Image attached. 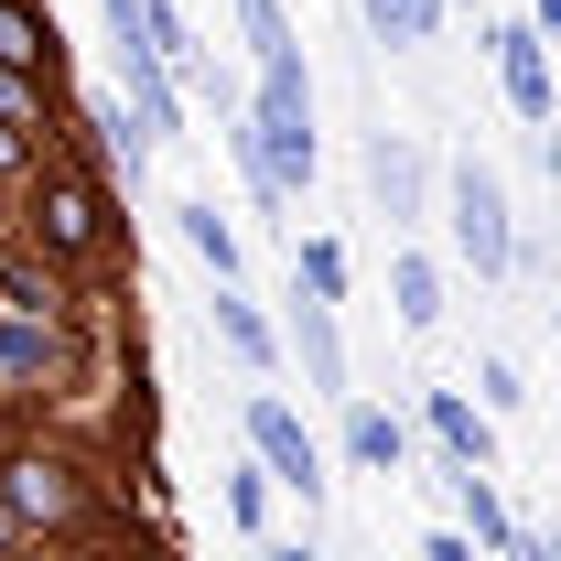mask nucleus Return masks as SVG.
<instances>
[{"label": "nucleus", "instance_id": "1", "mask_svg": "<svg viewBox=\"0 0 561 561\" xmlns=\"http://www.w3.org/2000/svg\"><path fill=\"white\" fill-rule=\"evenodd\" d=\"M443 216H454V249L476 260V280H507L518 238H507V184H496L486 162H454V184H443Z\"/></svg>", "mask_w": 561, "mask_h": 561}, {"label": "nucleus", "instance_id": "2", "mask_svg": "<svg viewBox=\"0 0 561 561\" xmlns=\"http://www.w3.org/2000/svg\"><path fill=\"white\" fill-rule=\"evenodd\" d=\"M249 443H260V476H280V486H302V507L324 496V465H313V432L280 411L271 389H249Z\"/></svg>", "mask_w": 561, "mask_h": 561}, {"label": "nucleus", "instance_id": "3", "mask_svg": "<svg viewBox=\"0 0 561 561\" xmlns=\"http://www.w3.org/2000/svg\"><path fill=\"white\" fill-rule=\"evenodd\" d=\"M0 507H11V529H66L87 496H76V476H66V465L22 454V465H0Z\"/></svg>", "mask_w": 561, "mask_h": 561}, {"label": "nucleus", "instance_id": "4", "mask_svg": "<svg viewBox=\"0 0 561 561\" xmlns=\"http://www.w3.org/2000/svg\"><path fill=\"white\" fill-rule=\"evenodd\" d=\"M496 87H507L518 119H551V66H540V33H529V22L496 33Z\"/></svg>", "mask_w": 561, "mask_h": 561}, {"label": "nucleus", "instance_id": "5", "mask_svg": "<svg viewBox=\"0 0 561 561\" xmlns=\"http://www.w3.org/2000/svg\"><path fill=\"white\" fill-rule=\"evenodd\" d=\"M44 238H55V260H87L98 249V195L76 173H44Z\"/></svg>", "mask_w": 561, "mask_h": 561}, {"label": "nucleus", "instance_id": "6", "mask_svg": "<svg viewBox=\"0 0 561 561\" xmlns=\"http://www.w3.org/2000/svg\"><path fill=\"white\" fill-rule=\"evenodd\" d=\"M119 76H130V130H140V140H173V130H184V108H173V76L151 66L140 44H119Z\"/></svg>", "mask_w": 561, "mask_h": 561}, {"label": "nucleus", "instance_id": "7", "mask_svg": "<svg viewBox=\"0 0 561 561\" xmlns=\"http://www.w3.org/2000/svg\"><path fill=\"white\" fill-rule=\"evenodd\" d=\"M55 367H66V335H55V324L0 313V389H33V378H55Z\"/></svg>", "mask_w": 561, "mask_h": 561}, {"label": "nucleus", "instance_id": "8", "mask_svg": "<svg viewBox=\"0 0 561 561\" xmlns=\"http://www.w3.org/2000/svg\"><path fill=\"white\" fill-rule=\"evenodd\" d=\"M432 432H443V454H454L465 476H486V465H496V432L465 411V389H432Z\"/></svg>", "mask_w": 561, "mask_h": 561}, {"label": "nucleus", "instance_id": "9", "mask_svg": "<svg viewBox=\"0 0 561 561\" xmlns=\"http://www.w3.org/2000/svg\"><path fill=\"white\" fill-rule=\"evenodd\" d=\"M454 507H465V540H476L486 561H507V540H518V529H507V507H496L486 476H465V465H454Z\"/></svg>", "mask_w": 561, "mask_h": 561}, {"label": "nucleus", "instance_id": "10", "mask_svg": "<svg viewBox=\"0 0 561 561\" xmlns=\"http://www.w3.org/2000/svg\"><path fill=\"white\" fill-rule=\"evenodd\" d=\"M55 302H66V291H55V271H44L33 249H22V260H0V313H22V324H55Z\"/></svg>", "mask_w": 561, "mask_h": 561}, {"label": "nucleus", "instance_id": "11", "mask_svg": "<svg viewBox=\"0 0 561 561\" xmlns=\"http://www.w3.org/2000/svg\"><path fill=\"white\" fill-rule=\"evenodd\" d=\"M367 184H378V206H389V216H421V162H411V140L378 130V151H367Z\"/></svg>", "mask_w": 561, "mask_h": 561}, {"label": "nucleus", "instance_id": "12", "mask_svg": "<svg viewBox=\"0 0 561 561\" xmlns=\"http://www.w3.org/2000/svg\"><path fill=\"white\" fill-rule=\"evenodd\" d=\"M44 55H55V33H44L22 0H0V76H33V87H44Z\"/></svg>", "mask_w": 561, "mask_h": 561}, {"label": "nucleus", "instance_id": "13", "mask_svg": "<svg viewBox=\"0 0 561 561\" xmlns=\"http://www.w3.org/2000/svg\"><path fill=\"white\" fill-rule=\"evenodd\" d=\"M184 249L216 271V291H238V227H227L216 206H184Z\"/></svg>", "mask_w": 561, "mask_h": 561}, {"label": "nucleus", "instance_id": "14", "mask_svg": "<svg viewBox=\"0 0 561 561\" xmlns=\"http://www.w3.org/2000/svg\"><path fill=\"white\" fill-rule=\"evenodd\" d=\"M302 367H313V389H346V346H335V302H302Z\"/></svg>", "mask_w": 561, "mask_h": 561}, {"label": "nucleus", "instance_id": "15", "mask_svg": "<svg viewBox=\"0 0 561 561\" xmlns=\"http://www.w3.org/2000/svg\"><path fill=\"white\" fill-rule=\"evenodd\" d=\"M238 33H249V55H260V66H302V44H291L280 0H238Z\"/></svg>", "mask_w": 561, "mask_h": 561}, {"label": "nucleus", "instance_id": "16", "mask_svg": "<svg viewBox=\"0 0 561 561\" xmlns=\"http://www.w3.org/2000/svg\"><path fill=\"white\" fill-rule=\"evenodd\" d=\"M346 454L367 465V476H400V421H389V411H356L346 421Z\"/></svg>", "mask_w": 561, "mask_h": 561}, {"label": "nucleus", "instance_id": "17", "mask_svg": "<svg viewBox=\"0 0 561 561\" xmlns=\"http://www.w3.org/2000/svg\"><path fill=\"white\" fill-rule=\"evenodd\" d=\"M389 291H400V324H443V271H432V260H400Z\"/></svg>", "mask_w": 561, "mask_h": 561}, {"label": "nucleus", "instance_id": "18", "mask_svg": "<svg viewBox=\"0 0 561 561\" xmlns=\"http://www.w3.org/2000/svg\"><path fill=\"white\" fill-rule=\"evenodd\" d=\"M216 335H227V346L249 356V367H271V324H260V313H249L238 291H216Z\"/></svg>", "mask_w": 561, "mask_h": 561}, {"label": "nucleus", "instance_id": "19", "mask_svg": "<svg viewBox=\"0 0 561 561\" xmlns=\"http://www.w3.org/2000/svg\"><path fill=\"white\" fill-rule=\"evenodd\" d=\"M302 291L313 302H346V249L335 238H302Z\"/></svg>", "mask_w": 561, "mask_h": 561}, {"label": "nucleus", "instance_id": "20", "mask_svg": "<svg viewBox=\"0 0 561 561\" xmlns=\"http://www.w3.org/2000/svg\"><path fill=\"white\" fill-rule=\"evenodd\" d=\"M227 507H238V529H260V507H271V476H238V486H227Z\"/></svg>", "mask_w": 561, "mask_h": 561}, {"label": "nucleus", "instance_id": "21", "mask_svg": "<svg viewBox=\"0 0 561 561\" xmlns=\"http://www.w3.org/2000/svg\"><path fill=\"white\" fill-rule=\"evenodd\" d=\"M432 22H443V0H400V44H432Z\"/></svg>", "mask_w": 561, "mask_h": 561}, {"label": "nucleus", "instance_id": "22", "mask_svg": "<svg viewBox=\"0 0 561 561\" xmlns=\"http://www.w3.org/2000/svg\"><path fill=\"white\" fill-rule=\"evenodd\" d=\"M421 561H486V551H476L465 529H432V540H421Z\"/></svg>", "mask_w": 561, "mask_h": 561}, {"label": "nucleus", "instance_id": "23", "mask_svg": "<svg viewBox=\"0 0 561 561\" xmlns=\"http://www.w3.org/2000/svg\"><path fill=\"white\" fill-rule=\"evenodd\" d=\"M0 119H11V130L33 119V76H0Z\"/></svg>", "mask_w": 561, "mask_h": 561}, {"label": "nucleus", "instance_id": "24", "mask_svg": "<svg viewBox=\"0 0 561 561\" xmlns=\"http://www.w3.org/2000/svg\"><path fill=\"white\" fill-rule=\"evenodd\" d=\"M356 11H367V33H378V44H400V0H356Z\"/></svg>", "mask_w": 561, "mask_h": 561}, {"label": "nucleus", "instance_id": "25", "mask_svg": "<svg viewBox=\"0 0 561 561\" xmlns=\"http://www.w3.org/2000/svg\"><path fill=\"white\" fill-rule=\"evenodd\" d=\"M0 173H22V130L11 119H0Z\"/></svg>", "mask_w": 561, "mask_h": 561}, {"label": "nucleus", "instance_id": "26", "mask_svg": "<svg viewBox=\"0 0 561 561\" xmlns=\"http://www.w3.org/2000/svg\"><path fill=\"white\" fill-rule=\"evenodd\" d=\"M540 22H561V0H529V33H540Z\"/></svg>", "mask_w": 561, "mask_h": 561}, {"label": "nucleus", "instance_id": "27", "mask_svg": "<svg viewBox=\"0 0 561 561\" xmlns=\"http://www.w3.org/2000/svg\"><path fill=\"white\" fill-rule=\"evenodd\" d=\"M11 540H22V529H11V507H0V551H11Z\"/></svg>", "mask_w": 561, "mask_h": 561}, {"label": "nucleus", "instance_id": "28", "mask_svg": "<svg viewBox=\"0 0 561 561\" xmlns=\"http://www.w3.org/2000/svg\"><path fill=\"white\" fill-rule=\"evenodd\" d=\"M271 561H324V551H271Z\"/></svg>", "mask_w": 561, "mask_h": 561}, {"label": "nucleus", "instance_id": "29", "mask_svg": "<svg viewBox=\"0 0 561 561\" xmlns=\"http://www.w3.org/2000/svg\"><path fill=\"white\" fill-rule=\"evenodd\" d=\"M0 561H22V551H0Z\"/></svg>", "mask_w": 561, "mask_h": 561}]
</instances>
